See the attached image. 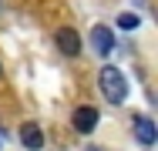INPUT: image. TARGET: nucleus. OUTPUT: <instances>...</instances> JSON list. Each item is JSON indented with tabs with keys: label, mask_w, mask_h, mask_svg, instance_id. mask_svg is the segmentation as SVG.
I'll list each match as a JSON object with an SVG mask.
<instances>
[{
	"label": "nucleus",
	"mask_w": 158,
	"mask_h": 151,
	"mask_svg": "<svg viewBox=\"0 0 158 151\" xmlns=\"http://www.w3.org/2000/svg\"><path fill=\"white\" fill-rule=\"evenodd\" d=\"M91 40H94V51L101 57L114 51V34H111V27H104V24H98V27L91 30Z\"/></svg>",
	"instance_id": "7ed1b4c3"
},
{
	"label": "nucleus",
	"mask_w": 158,
	"mask_h": 151,
	"mask_svg": "<svg viewBox=\"0 0 158 151\" xmlns=\"http://www.w3.org/2000/svg\"><path fill=\"white\" fill-rule=\"evenodd\" d=\"M135 138L148 148V145H155V138H158V131H155V124H152V118H145V114H138L135 118Z\"/></svg>",
	"instance_id": "39448f33"
},
{
	"label": "nucleus",
	"mask_w": 158,
	"mask_h": 151,
	"mask_svg": "<svg viewBox=\"0 0 158 151\" xmlns=\"http://www.w3.org/2000/svg\"><path fill=\"white\" fill-rule=\"evenodd\" d=\"M57 47H61L64 57H77V54H81V37H77V30H71V27L57 30Z\"/></svg>",
	"instance_id": "f03ea898"
},
{
	"label": "nucleus",
	"mask_w": 158,
	"mask_h": 151,
	"mask_svg": "<svg viewBox=\"0 0 158 151\" xmlns=\"http://www.w3.org/2000/svg\"><path fill=\"white\" fill-rule=\"evenodd\" d=\"M101 94L111 101V104H121L125 101V94H128V84H125V74L118 71V67H111V64H104L101 67Z\"/></svg>",
	"instance_id": "f257e3e1"
},
{
	"label": "nucleus",
	"mask_w": 158,
	"mask_h": 151,
	"mask_svg": "<svg viewBox=\"0 0 158 151\" xmlns=\"http://www.w3.org/2000/svg\"><path fill=\"white\" fill-rule=\"evenodd\" d=\"M20 141H24L27 151H40L44 148V134H40V128H37L34 121H27V124L20 128Z\"/></svg>",
	"instance_id": "423d86ee"
},
{
	"label": "nucleus",
	"mask_w": 158,
	"mask_h": 151,
	"mask_svg": "<svg viewBox=\"0 0 158 151\" xmlns=\"http://www.w3.org/2000/svg\"><path fill=\"white\" fill-rule=\"evenodd\" d=\"M118 27L121 30H135L138 27V14H121V17H118Z\"/></svg>",
	"instance_id": "0eeeda50"
},
{
	"label": "nucleus",
	"mask_w": 158,
	"mask_h": 151,
	"mask_svg": "<svg viewBox=\"0 0 158 151\" xmlns=\"http://www.w3.org/2000/svg\"><path fill=\"white\" fill-rule=\"evenodd\" d=\"M71 121H74V128H77L81 134H91L98 128V108H77Z\"/></svg>",
	"instance_id": "20e7f679"
}]
</instances>
